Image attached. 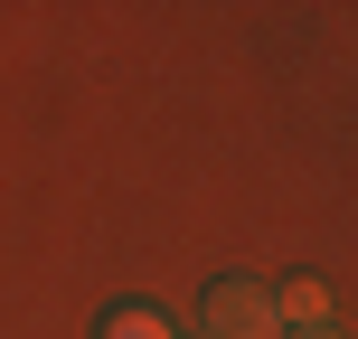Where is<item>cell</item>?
<instances>
[{"instance_id": "6da1fadb", "label": "cell", "mask_w": 358, "mask_h": 339, "mask_svg": "<svg viewBox=\"0 0 358 339\" xmlns=\"http://www.w3.org/2000/svg\"><path fill=\"white\" fill-rule=\"evenodd\" d=\"M198 339H283L273 292H264V283H208V302H198Z\"/></svg>"}, {"instance_id": "7a4b0ae2", "label": "cell", "mask_w": 358, "mask_h": 339, "mask_svg": "<svg viewBox=\"0 0 358 339\" xmlns=\"http://www.w3.org/2000/svg\"><path fill=\"white\" fill-rule=\"evenodd\" d=\"M104 339H170V321H161V311H113Z\"/></svg>"}, {"instance_id": "3957f363", "label": "cell", "mask_w": 358, "mask_h": 339, "mask_svg": "<svg viewBox=\"0 0 358 339\" xmlns=\"http://www.w3.org/2000/svg\"><path fill=\"white\" fill-rule=\"evenodd\" d=\"M302 339H340V330H302Z\"/></svg>"}]
</instances>
